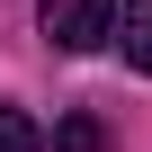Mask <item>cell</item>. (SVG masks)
Returning <instances> with one entry per match:
<instances>
[{"label": "cell", "instance_id": "obj_1", "mask_svg": "<svg viewBox=\"0 0 152 152\" xmlns=\"http://www.w3.org/2000/svg\"><path fill=\"white\" fill-rule=\"evenodd\" d=\"M36 27H45V45H63V54H90V45L116 36V0H36Z\"/></svg>", "mask_w": 152, "mask_h": 152}, {"label": "cell", "instance_id": "obj_2", "mask_svg": "<svg viewBox=\"0 0 152 152\" xmlns=\"http://www.w3.org/2000/svg\"><path fill=\"white\" fill-rule=\"evenodd\" d=\"M116 45L134 72H152V0H116Z\"/></svg>", "mask_w": 152, "mask_h": 152}, {"label": "cell", "instance_id": "obj_3", "mask_svg": "<svg viewBox=\"0 0 152 152\" xmlns=\"http://www.w3.org/2000/svg\"><path fill=\"white\" fill-rule=\"evenodd\" d=\"M54 152H107V125H99L90 107H72V116L54 125Z\"/></svg>", "mask_w": 152, "mask_h": 152}, {"label": "cell", "instance_id": "obj_4", "mask_svg": "<svg viewBox=\"0 0 152 152\" xmlns=\"http://www.w3.org/2000/svg\"><path fill=\"white\" fill-rule=\"evenodd\" d=\"M0 152H45V125L27 107H0Z\"/></svg>", "mask_w": 152, "mask_h": 152}]
</instances>
